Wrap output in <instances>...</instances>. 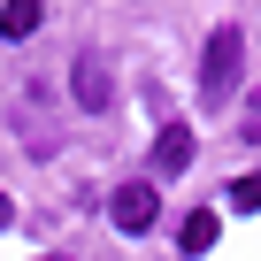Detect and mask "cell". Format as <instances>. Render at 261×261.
<instances>
[{
	"mask_svg": "<svg viewBox=\"0 0 261 261\" xmlns=\"http://www.w3.org/2000/svg\"><path fill=\"white\" fill-rule=\"evenodd\" d=\"M39 261H69V253H39Z\"/></svg>",
	"mask_w": 261,
	"mask_h": 261,
	"instance_id": "cell-9",
	"label": "cell"
},
{
	"mask_svg": "<svg viewBox=\"0 0 261 261\" xmlns=\"http://www.w3.org/2000/svg\"><path fill=\"white\" fill-rule=\"evenodd\" d=\"M154 169H162V177H185V169H192V130H185V123H162V139H154Z\"/></svg>",
	"mask_w": 261,
	"mask_h": 261,
	"instance_id": "cell-4",
	"label": "cell"
},
{
	"mask_svg": "<svg viewBox=\"0 0 261 261\" xmlns=\"http://www.w3.org/2000/svg\"><path fill=\"white\" fill-rule=\"evenodd\" d=\"M215 230H223V223H215V207H192V215H185V230H177V246H185V253H207V246H215Z\"/></svg>",
	"mask_w": 261,
	"mask_h": 261,
	"instance_id": "cell-6",
	"label": "cell"
},
{
	"mask_svg": "<svg viewBox=\"0 0 261 261\" xmlns=\"http://www.w3.org/2000/svg\"><path fill=\"white\" fill-rule=\"evenodd\" d=\"M230 207H246V215L261 207V169H246V177H230Z\"/></svg>",
	"mask_w": 261,
	"mask_h": 261,
	"instance_id": "cell-7",
	"label": "cell"
},
{
	"mask_svg": "<svg viewBox=\"0 0 261 261\" xmlns=\"http://www.w3.org/2000/svg\"><path fill=\"white\" fill-rule=\"evenodd\" d=\"M108 215H115V230H154V215H162V185H115V200H108Z\"/></svg>",
	"mask_w": 261,
	"mask_h": 261,
	"instance_id": "cell-2",
	"label": "cell"
},
{
	"mask_svg": "<svg viewBox=\"0 0 261 261\" xmlns=\"http://www.w3.org/2000/svg\"><path fill=\"white\" fill-rule=\"evenodd\" d=\"M238 77H246V39H238V31L223 23V31H215V39L200 46V92H207V100L223 108V100L238 92Z\"/></svg>",
	"mask_w": 261,
	"mask_h": 261,
	"instance_id": "cell-1",
	"label": "cell"
},
{
	"mask_svg": "<svg viewBox=\"0 0 261 261\" xmlns=\"http://www.w3.org/2000/svg\"><path fill=\"white\" fill-rule=\"evenodd\" d=\"M0 223H16V207H8V192H0Z\"/></svg>",
	"mask_w": 261,
	"mask_h": 261,
	"instance_id": "cell-8",
	"label": "cell"
},
{
	"mask_svg": "<svg viewBox=\"0 0 261 261\" xmlns=\"http://www.w3.org/2000/svg\"><path fill=\"white\" fill-rule=\"evenodd\" d=\"M69 92H77V100L100 115V108L115 100V77H108V62H100V54H77V69H69Z\"/></svg>",
	"mask_w": 261,
	"mask_h": 261,
	"instance_id": "cell-3",
	"label": "cell"
},
{
	"mask_svg": "<svg viewBox=\"0 0 261 261\" xmlns=\"http://www.w3.org/2000/svg\"><path fill=\"white\" fill-rule=\"evenodd\" d=\"M46 23V8H39V0H8V8H0V39H31Z\"/></svg>",
	"mask_w": 261,
	"mask_h": 261,
	"instance_id": "cell-5",
	"label": "cell"
}]
</instances>
